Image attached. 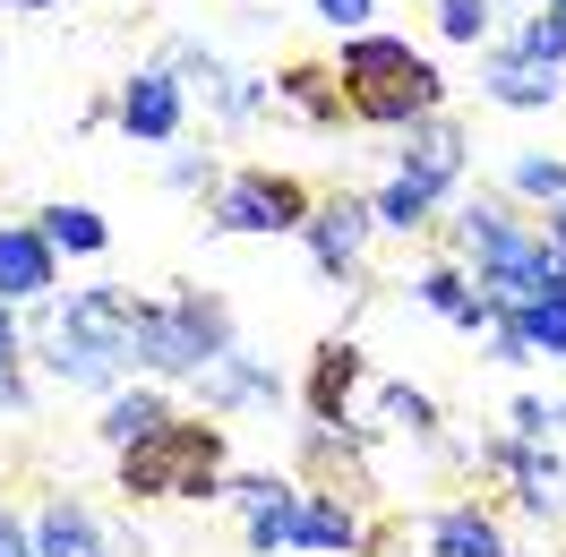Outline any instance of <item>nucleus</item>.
I'll return each mask as SVG.
<instances>
[{
    "label": "nucleus",
    "instance_id": "393cba45",
    "mask_svg": "<svg viewBox=\"0 0 566 557\" xmlns=\"http://www.w3.org/2000/svg\"><path fill=\"white\" fill-rule=\"evenodd\" d=\"M223 497L241 506V523L249 515H266V506H283V497H301V481H283V472H232L223 481Z\"/></svg>",
    "mask_w": 566,
    "mask_h": 557
},
{
    "label": "nucleus",
    "instance_id": "f704fd0d",
    "mask_svg": "<svg viewBox=\"0 0 566 557\" xmlns=\"http://www.w3.org/2000/svg\"><path fill=\"white\" fill-rule=\"evenodd\" d=\"M9 9H52V0H9Z\"/></svg>",
    "mask_w": 566,
    "mask_h": 557
},
{
    "label": "nucleus",
    "instance_id": "b1692460",
    "mask_svg": "<svg viewBox=\"0 0 566 557\" xmlns=\"http://www.w3.org/2000/svg\"><path fill=\"white\" fill-rule=\"evenodd\" d=\"M515 52L541 61V70H566V9H532L524 35H515Z\"/></svg>",
    "mask_w": 566,
    "mask_h": 557
},
{
    "label": "nucleus",
    "instance_id": "6e6552de",
    "mask_svg": "<svg viewBox=\"0 0 566 557\" xmlns=\"http://www.w3.org/2000/svg\"><path fill=\"white\" fill-rule=\"evenodd\" d=\"M120 138H138V146H164L180 138V77L155 61V70H138L129 86H120Z\"/></svg>",
    "mask_w": 566,
    "mask_h": 557
},
{
    "label": "nucleus",
    "instance_id": "2f4dec72",
    "mask_svg": "<svg viewBox=\"0 0 566 557\" xmlns=\"http://www.w3.org/2000/svg\"><path fill=\"white\" fill-rule=\"evenodd\" d=\"M326 27H344V35H360V18H369V0H318Z\"/></svg>",
    "mask_w": 566,
    "mask_h": 557
},
{
    "label": "nucleus",
    "instance_id": "a211bd4d",
    "mask_svg": "<svg viewBox=\"0 0 566 557\" xmlns=\"http://www.w3.org/2000/svg\"><path fill=\"white\" fill-rule=\"evenodd\" d=\"M369 429H387V438H438V403L421 386H378L369 395Z\"/></svg>",
    "mask_w": 566,
    "mask_h": 557
},
{
    "label": "nucleus",
    "instance_id": "412c9836",
    "mask_svg": "<svg viewBox=\"0 0 566 557\" xmlns=\"http://www.w3.org/2000/svg\"><path fill=\"white\" fill-rule=\"evenodd\" d=\"M283 104L310 112V120H335V112H353V104H344V77H335V70H283Z\"/></svg>",
    "mask_w": 566,
    "mask_h": 557
},
{
    "label": "nucleus",
    "instance_id": "1a4fd4ad",
    "mask_svg": "<svg viewBox=\"0 0 566 557\" xmlns=\"http://www.w3.org/2000/svg\"><path fill=\"white\" fill-rule=\"evenodd\" d=\"M369 223H378V207H360V198H326V207L301 223V241H310V258H318L326 275H353Z\"/></svg>",
    "mask_w": 566,
    "mask_h": 557
},
{
    "label": "nucleus",
    "instance_id": "72a5a7b5",
    "mask_svg": "<svg viewBox=\"0 0 566 557\" xmlns=\"http://www.w3.org/2000/svg\"><path fill=\"white\" fill-rule=\"evenodd\" d=\"M541 232H549V241L566 249V207H549V214H541Z\"/></svg>",
    "mask_w": 566,
    "mask_h": 557
},
{
    "label": "nucleus",
    "instance_id": "7ed1b4c3",
    "mask_svg": "<svg viewBox=\"0 0 566 557\" xmlns=\"http://www.w3.org/2000/svg\"><path fill=\"white\" fill-rule=\"evenodd\" d=\"M223 429L214 420H164L146 446L120 454V497H223Z\"/></svg>",
    "mask_w": 566,
    "mask_h": 557
},
{
    "label": "nucleus",
    "instance_id": "ddd939ff",
    "mask_svg": "<svg viewBox=\"0 0 566 557\" xmlns=\"http://www.w3.org/2000/svg\"><path fill=\"white\" fill-rule=\"evenodd\" d=\"M35 557H120V549H112V532L77 497H52L35 515Z\"/></svg>",
    "mask_w": 566,
    "mask_h": 557
},
{
    "label": "nucleus",
    "instance_id": "f3484780",
    "mask_svg": "<svg viewBox=\"0 0 566 557\" xmlns=\"http://www.w3.org/2000/svg\"><path fill=\"white\" fill-rule=\"evenodd\" d=\"M360 540H369V532H360V515L335 497V488H301V549L344 557V549H360Z\"/></svg>",
    "mask_w": 566,
    "mask_h": 557
},
{
    "label": "nucleus",
    "instance_id": "6ab92c4d",
    "mask_svg": "<svg viewBox=\"0 0 566 557\" xmlns=\"http://www.w3.org/2000/svg\"><path fill=\"white\" fill-rule=\"evenodd\" d=\"M506 198H524V207H566V164L558 155H515L506 164Z\"/></svg>",
    "mask_w": 566,
    "mask_h": 557
},
{
    "label": "nucleus",
    "instance_id": "bb28decb",
    "mask_svg": "<svg viewBox=\"0 0 566 557\" xmlns=\"http://www.w3.org/2000/svg\"><path fill=\"white\" fill-rule=\"evenodd\" d=\"M566 429V403H541V395H515V412H506V438H524V446H549Z\"/></svg>",
    "mask_w": 566,
    "mask_h": 557
},
{
    "label": "nucleus",
    "instance_id": "5701e85b",
    "mask_svg": "<svg viewBox=\"0 0 566 557\" xmlns=\"http://www.w3.org/2000/svg\"><path fill=\"white\" fill-rule=\"evenodd\" d=\"M369 207H378V223H387V232H421V223H429V207H438V198H429V189H421V180H412V172H395L387 189L369 198Z\"/></svg>",
    "mask_w": 566,
    "mask_h": 557
},
{
    "label": "nucleus",
    "instance_id": "473e14b6",
    "mask_svg": "<svg viewBox=\"0 0 566 557\" xmlns=\"http://www.w3.org/2000/svg\"><path fill=\"white\" fill-rule=\"evenodd\" d=\"M0 412H9V420L27 412V378H18V369H0Z\"/></svg>",
    "mask_w": 566,
    "mask_h": 557
},
{
    "label": "nucleus",
    "instance_id": "c85d7f7f",
    "mask_svg": "<svg viewBox=\"0 0 566 557\" xmlns=\"http://www.w3.org/2000/svg\"><path fill=\"white\" fill-rule=\"evenodd\" d=\"M164 180H172V189H207L214 164H207V155H172V164H164Z\"/></svg>",
    "mask_w": 566,
    "mask_h": 557
},
{
    "label": "nucleus",
    "instance_id": "f8f14e48",
    "mask_svg": "<svg viewBox=\"0 0 566 557\" xmlns=\"http://www.w3.org/2000/svg\"><path fill=\"white\" fill-rule=\"evenodd\" d=\"M353 386H360V351L353 344H318L310 360V429H353Z\"/></svg>",
    "mask_w": 566,
    "mask_h": 557
},
{
    "label": "nucleus",
    "instance_id": "cd10ccee",
    "mask_svg": "<svg viewBox=\"0 0 566 557\" xmlns=\"http://www.w3.org/2000/svg\"><path fill=\"white\" fill-rule=\"evenodd\" d=\"M438 35L447 43H481L490 35V0H438Z\"/></svg>",
    "mask_w": 566,
    "mask_h": 557
},
{
    "label": "nucleus",
    "instance_id": "39448f33",
    "mask_svg": "<svg viewBox=\"0 0 566 557\" xmlns=\"http://www.w3.org/2000/svg\"><path fill=\"white\" fill-rule=\"evenodd\" d=\"M52 326H61L70 344L104 351V360H120V369H138V301H129V292L86 283V292H70V301L52 309Z\"/></svg>",
    "mask_w": 566,
    "mask_h": 557
},
{
    "label": "nucleus",
    "instance_id": "7c9ffc66",
    "mask_svg": "<svg viewBox=\"0 0 566 557\" xmlns=\"http://www.w3.org/2000/svg\"><path fill=\"white\" fill-rule=\"evenodd\" d=\"M0 557H35V523H18L0 506Z\"/></svg>",
    "mask_w": 566,
    "mask_h": 557
},
{
    "label": "nucleus",
    "instance_id": "dca6fc26",
    "mask_svg": "<svg viewBox=\"0 0 566 557\" xmlns=\"http://www.w3.org/2000/svg\"><path fill=\"white\" fill-rule=\"evenodd\" d=\"M490 95L506 112H549L558 104V70H541V61H524V52L506 43V52H490Z\"/></svg>",
    "mask_w": 566,
    "mask_h": 557
},
{
    "label": "nucleus",
    "instance_id": "2eb2a0df",
    "mask_svg": "<svg viewBox=\"0 0 566 557\" xmlns=\"http://www.w3.org/2000/svg\"><path fill=\"white\" fill-rule=\"evenodd\" d=\"M429 549H438V557H515V549H506V532H497L472 497H455V506L429 515Z\"/></svg>",
    "mask_w": 566,
    "mask_h": 557
},
{
    "label": "nucleus",
    "instance_id": "f257e3e1",
    "mask_svg": "<svg viewBox=\"0 0 566 557\" xmlns=\"http://www.w3.org/2000/svg\"><path fill=\"white\" fill-rule=\"evenodd\" d=\"M335 77H344L353 120H369V129H421V120H438V95H447V77L403 35H353Z\"/></svg>",
    "mask_w": 566,
    "mask_h": 557
},
{
    "label": "nucleus",
    "instance_id": "4468645a",
    "mask_svg": "<svg viewBox=\"0 0 566 557\" xmlns=\"http://www.w3.org/2000/svg\"><path fill=\"white\" fill-rule=\"evenodd\" d=\"M164 420H172V403H164L155 386H120V395H104V412H95V438H104L112 454H129V446H146Z\"/></svg>",
    "mask_w": 566,
    "mask_h": 557
},
{
    "label": "nucleus",
    "instance_id": "20e7f679",
    "mask_svg": "<svg viewBox=\"0 0 566 557\" xmlns=\"http://www.w3.org/2000/svg\"><path fill=\"white\" fill-rule=\"evenodd\" d=\"M318 214V198L292 172H232L214 189V232H301Z\"/></svg>",
    "mask_w": 566,
    "mask_h": 557
},
{
    "label": "nucleus",
    "instance_id": "9d476101",
    "mask_svg": "<svg viewBox=\"0 0 566 557\" xmlns=\"http://www.w3.org/2000/svg\"><path fill=\"white\" fill-rule=\"evenodd\" d=\"M61 275V249L43 241L35 223H0V301L18 309V301H43Z\"/></svg>",
    "mask_w": 566,
    "mask_h": 557
},
{
    "label": "nucleus",
    "instance_id": "9b49d317",
    "mask_svg": "<svg viewBox=\"0 0 566 557\" xmlns=\"http://www.w3.org/2000/svg\"><path fill=\"white\" fill-rule=\"evenodd\" d=\"M463 164H472V138H463L455 120H421V129H403V172L421 180L429 198H447L463 180Z\"/></svg>",
    "mask_w": 566,
    "mask_h": 557
},
{
    "label": "nucleus",
    "instance_id": "c9c22d12",
    "mask_svg": "<svg viewBox=\"0 0 566 557\" xmlns=\"http://www.w3.org/2000/svg\"><path fill=\"white\" fill-rule=\"evenodd\" d=\"M532 9H549V0H532Z\"/></svg>",
    "mask_w": 566,
    "mask_h": 557
},
{
    "label": "nucleus",
    "instance_id": "c756f323",
    "mask_svg": "<svg viewBox=\"0 0 566 557\" xmlns=\"http://www.w3.org/2000/svg\"><path fill=\"white\" fill-rule=\"evenodd\" d=\"M27 360V326H18V309L0 301V369H18Z\"/></svg>",
    "mask_w": 566,
    "mask_h": 557
},
{
    "label": "nucleus",
    "instance_id": "423d86ee",
    "mask_svg": "<svg viewBox=\"0 0 566 557\" xmlns=\"http://www.w3.org/2000/svg\"><path fill=\"white\" fill-rule=\"evenodd\" d=\"M490 463L515 481V506H524V515H541V523L566 515V463L558 454L524 446V438H490Z\"/></svg>",
    "mask_w": 566,
    "mask_h": 557
},
{
    "label": "nucleus",
    "instance_id": "a878e982",
    "mask_svg": "<svg viewBox=\"0 0 566 557\" xmlns=\"http://www.w3.org/2000/svg\"><path fill=\"white\" fill-rule=\"evenodd\" d=\"M164 70H172L180 86H198V95H223V86H232V70H223L214 52H198V43H172V52H164Z\"/></svg>",
    "mask_w": 566,
    "mask_h": 557
},
{
    "label": "nucleus",
    "instance_id": "e433bc0d",
    "mask_svg": "<svg viewBox=\"0 0 566 557\" xmlns=\"http://www.w3.org/2000/svg\"><path fill=\"white\" fill-rule=\"evenodd\" d=\"M549 9H566V0H549Z\"/></svg>",
    "mask_w": 566,
    "mask_h": 557
},
{
    "label": "nucleus",
    "instance_id": "4be33fe9",
    "mask_svg": "<svg viewBox=\"0 0 566 557\" xmlns=\"http://www.w3.org/2000/svg\"><path fill=\"white\" fill-rule=\"evenodd\" d=\"M515 326H524V344L541 351V360H566V292L524 301V309H515Z\"/></svg>",
    "mask_w": 566,
    "mask_h": 557
},
{
    "label": "nucleus",
    "instance_id": "0eeeda50",
    "mask_svg": "<svg viewBox=\"0 0 566 557\" xmlns=\"http://www.w3.org/2000/svg\"><path fill=\"white\" fill-rule=\"evenodd\" d=\"M198 403H207V412H275V403H283V378L258 360V351L232 344L207 378H198Z\"/></svg>",
    "mask_w": 566,
    "mask_h": 557
},
{
    "label": "nucleus",
    "instance_id": "f03ea898",
    "mask_svg": "<svg viewBox=\"0 0 566 557\" xmlns=\"http://www.w3.org/2000/svg\"><path fill=\"white\" fill-rule=\"evenodd\" d=\"M232 351V309L214 292H172V301H138V369L146 378H207Z\"/></svg>",
    "mask_w": 566,
    "mask_h": 557
},
{
    "label": "nucleus",
    "instance_id": "aec40b11",
    "mask_svg": "<svg viewBox=\"0 0 566 557\" xmlns=\"http://www.w3.org/2000/svg\"><path fill=\"white\" fill-rule=\"evenodd\" d=\"M35 232L61 249V258H95V249H104V214L95 207H43Z\"/></svg>",
    "mask_w": 566,
    "mask_h": 557
}]
</instances>
